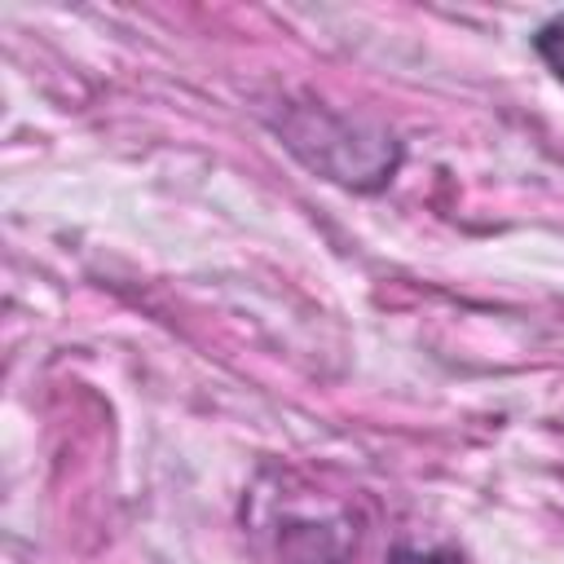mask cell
<instances>
[{
  "instance_id": "1",
  "label": "cell",
  "mask_w": 564,
  "mask_h": 564,
  "mask_svg": "<svg viewBox=\"0 0 564 564\" xmlns=\"http://www.w3.org/2000/svg\"><path fill=\"white\" fill-rule=\"evenodd\" d=\"M533 53H538L542 66L564 84V13L546 18V22L533 31Z\"/></svg>"
}]
</instances>
